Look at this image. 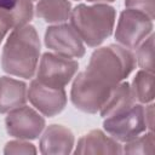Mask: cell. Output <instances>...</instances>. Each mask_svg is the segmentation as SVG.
<instances>
[{"label":"cell","instance_id":"cell-15","mask_svg":"<svg viewBox=\"0 0 155 155\" xmlns=\"http://www.w3.org/2000/svg\"><path fill=\"white\" fill-rule=\"evenodd\" d=\"M34 11L46 23L59 24L70 18L71 4L68 0H39Z\"/></svg>","mask_w":155,"mask_h":155},{"label":"cell","instance_id":"cell-12","mask_svg":"<svg viewBox=\"0 0 155 155\" xmlns=\"http://www.w3.org/2000/svg\"><path fill=\"white\" fill-rule=\"evenodd\" d=\"M122 153V145L120 142L105 134L102 130H92L84 134L79 140L74 150L76 155H96V154H111L119 155Z\"/></svg>","mask_w":155,"mask_h":155},{"label":"cell","instance_id":"cell-7","mask_svg":"<svg viewBox=\"0 0 155 155\" xmlns=\"http://www.w3.org/2000/svg\"><path fill=\"white\" fill-rule=\"evenodd\" d=\"M104 131L117 142H128L147 130L144 120V107L133 104L130 109L105 117L103 121Z\"/></svg>","mask_w":155,"mask_h":155},{"label":"cell","instance_id":"cell-26","mask_svg":"<svg viewBox=\"0 0 155 155\" xmlns=\"http://www.w3.org/2000/svg\"><path fill=\"white\" fill-rule=\"evenodd\" d=\"M31 1H33V0H31Z\"/></svg>","mask_w":155,"mask_h":155},{"label":"cell","instance_id":"cell-4","mask_svg":"<svg viewBox=\"0 0 155 155\" xmlns=\"http://www.w3.org/2000/svg\"><path fill=\"white\" fill-rule=\"evenodd\" d=\"M111 88L107 82L84 70L74 79L70 99L76 109L84 113L96 114L103 107Z\"/></svg>","mask_w":155,"mask_h":155},{"label":"cell","instance_id":"cell-6","mask_svg":"<svg viewBox=\"0 0 155 155\" xmlns=\"http://www.w3.org/2000/svg\"><path fill=\"white\" fill-rule=\"evenodd\" d=\"M153 21L139 11L125 8L119 17L115 40L128 50L136 48L153 33Z\"/></svg>","mask_w":155,"mask_h":155},{"label":"cell","instance_id":"cell-18","mask_svg":"<svg viewBox=\"0 0 155 155\" xmlns=\"http://www.w3.org/2000/svg\"><path fill=\"white\" fill-rule=\"evenodd\" d=\"M136 48V63L140 69L154 73V34L151 33Z\"/></svg>","mask_w":155,"mask_h":155},{"label":"cell","instance_id":"cell-22","mask_svg":"<svg viewBox=\"0 0 155 155\" xmlns=\"http://www.w3.org/2000/svg\"><path fill=\"white\" fill-rule=\"evenodd\" d=\"M13 29V19L8 7H0V44L7 31Z\"/></svg>","mask_w":155,"mask_h":155},{"label":"cell","instance_id":"cell-10","mask_svg":"<svg viewBox=\"0 0 155 155\" xmlns=\"http://www.w3.org/2000/svg\"><path fill=\"white\" fill-rule=\"evenodd\" d=\"M27 98L39 113L47 117L58 115L67 105V93L64 88L48 87L36 79L31 80L27 91Z\"/></svg>","mask_w":155,"mask_h":155},{"label":"cell","instance_id":"cell-13","mask_svg":"<svg viewBox=\"0 0 155 155\" xmlns=\"http://www.w3.org/2000/svg\"><path fill=\"white\" fill-rule=\"evenodd\" d=\"M27 85L10 76L0 78V114L24 105L27 102Z\"/></svg>","mask_w":155,"mask_h":155},{"label":"cell","instance_id":"cell-19","mask_svg":"<svg viewBox=\"0 0 155 155\" xmlns=\"http://www.w3.org/2000/svg\"><path fill=\"white\" fill-rule=\"evenodd\" d=\"M154 132L150 131L144 136H137L136 138L126 142L122 153L126 154H154Z\"/></svg>","mask_w":155,"mask_h":155},{"label":"cell","instance_id":"cell-16","mask_svg":"<svg viewBox=\"0 0 155 155\" xmlns=\"http://www.w3.org/2000/svg\"><path fill=\"white\" fill-rule=\"evenodd\" d=\"M131 90L133 97L140 104H148L154 101V73L138 70L133 78Z\"/></svg>","mask_w":155,"mask_h":155},{"label":"cell","instance_id":"cell-23","mask_svg":"<svg viewBox=\"0 0 155 155\" xmlns=\"http://www.w3.org/2000/svg\"><path fill=\"white\" fill-rule=\"evenodd\" d=\"M144 120H145L147 128H149V131H153L154 128V104L150 103L148 107L144 108Z\"/></svg>","mask_w":155,"mask_h":155},{"label":"cell","instance_id":"cell-5","mask_svg":"<svg viewBox=\"0 0 155 155\" xmlns=\"http://www.w3.org/2000/svg\"><path fill=\"white\" fill-rule=\"evenodd\" d=\"M79 63L57 53L45 52L36 68V80L53 88H64L74 78Z\"/></svg>","mask_w":155,"mask_h":155},{"label":"cell","instance_id":"cell-25","mask_svg":"<svg viewBox=\"0 0 155 155\" xmlns=\"http://www.w3.org/2000/svg\"><path fill=\"white\" fill-rule=\"evenodd\" d=\"M115 0H87V2H96V4H107V2H113Z\"/></svg>","mask_w":155,"mask_h":155},{"label":"cell","instance_id":"cell-1","mask_svg":"<svg viewBox=\"0 0 155 155\" xmlns=\"http://www.w3.org/2000/svg\"><path fill=\"white\" fill-rule=\"evenodd\" d=\"M40 56V39L35 27L27 24L12 29L1 54L2 70L10 75L31 79Z\"/></svg>","mask_w":155,"mask_h":155},{"label":"cell","instance_id":"cell-3","mask_svg":"<svg viewBox=\"0 0 155 155\" xmlns=\"http://www.w3.org/2000/svg\"><path fill=\"white\" fill-rule=\"evenodd\" d=\"M136 64L131 50L111 44L93 51L86 71L114 87L133 71Z\"/></svg>","mask_w":155,"mask_h":155},{"label":"cell","instance_id":"cell-24","mask_svg":"<svg viewBox=\"0 0 155 155\" xmlns=\"http://www.w3.org/2000/svg\"><path fill=\"white\" fill-rule=\"evenodd\" d=\"M15 0H0V7H10Z\"/></svg>","mask_w":155,"mask_h":155},{"label":"cell","instance_id":"cell-8","mask_svg":"<svg viewBox=\"0 0 155 155\" xmlns=\"http://www.w3.org/2000/svg\"><path fill=\"white\" fill-rule=\"evenodd\" d=\"M5 126L11 137L33 140L41 134L46 124L45 119L36 110L27 105H21L7 113Z\"/></svg>","mask_w":155,"mask_h":155},{"label":"cell","instance_id":"cell-17","mask_svg":"<svg viewBox=\"0 0 155 155\" xmlns=\"http://www.w3.org/2000/svg\"><path fill=\"white\" fill-rule=\"evenodd\" d=\"M8 10L13 19V29L27 25L34 16V7L31 0H15Z\"/></svg>","mask_w":155,"mask_h":155},{"label":"cell","instance_id":"cell-9","mask_svg":"<svg viewBox=\"0 0 155 155\" xmlns=\"http://www.w3.org/2000/svg\"><path fill=\"white\" fill-rule=\"evenodd\" d=\"M44 41L47 48L63 57L81 58L86 52L84 41L73 25L68 23L50 25L45 31Z\"/></svg>","mask_w":155,"mask_h":155},{"label":"cell","instance_id":"cell-2","mask_svg":"<svg viewBox=\"0 0 155 155\" xmlns=\"http://www.w3.org/2000/svg\"><path fill=\"white\" fill-rule=\"evenodd\" d=\"M116 11L107 4H79L71 10L70 24L90 47L99 46L113 33Z\"/></svg>","mask_w":155,"mask_h":155},{"label":"cell","instance_id":"cell-20","mask_svg":"<svg viewBox=\"0 0 155 155\" xmlns=\"http://www.w3.org/2000/svg\"><path fill=\"white\" fill-rule=\"evenodd\" d=\"M38 150L35 148L34 144L25 142L24 139H17V140H10L6 143L5 148H4V154L6 155H12V154H25V155H30V154H36Z\"/></svg>","mask_w":155,"mask_h":155},{"label":"cell","instance_id":"cell-14","mask_svg":"<svg viewBox=\"0 0 155 155\" xmlns=\"http://www.w3.org/2000/svg\"><path fill=\"white\" fill-rule=\"evenodd\" d=\"M134 103H136V99L133 97L131 85L128 82L121 81L120 84H117L111 88L99 113H101V116L105 119L130 109Z\"/></svg>","mask_w":155,"mask_h":155},{"label":"cell","instance_id":"cell-11","mask_svg":"<svg viewBox=\"0 0 155 155\" xmlns=\"http://www.w3.org/2000/svg\"><path fill=\"white\" fill-rule=\"evenodd\" d=\"M73 132L63 125H50L40 138V153L44 155H68L74 147Z\"/></svg>","mask_w":155,"mask_h":155},{"label":"cell","instance_id":"cell-21","mask_svg":"<svg viewBox=\"0 0 155 155\" xmlns=\"http://www.w3.org/2000/svg\"><path fill=\"white\" fill-rule=\"evenodd\" d=\"M155 0H125L126 8H131L134 11H139L148 16L151 21L155 18V7H154Z\"/></svg>","mask_w":155,"mask_h":155}]
</instances>
